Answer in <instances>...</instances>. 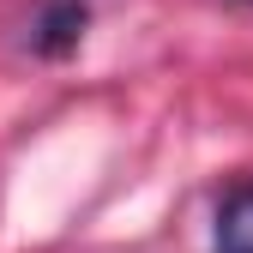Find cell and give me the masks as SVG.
Wrapping results in <instances>:
<instances>
[{
    "mask_svg": "<svg viewBox=\"0 0 253 253\" xmlns=\"http://www.w3.org/2000/svg\"><path fill=\"white\" fill-rule=\"evenodd\" d=\"M247 6H253V0H247Z\"/></svg>",
    "mask_w": 253,
    "mask_h": 253,
    "instance_id": "obj_3",
    "label": "cell"
},
{
    "mask_svg": "<svg viewBox=\"0 0 253 253\" xmlns=\"http://www.w3.org/2000/svg\"><path fill=\"white\" fill-rule=\"evenodd\" d=\"M217 253H253V181H235L217 199Z\"/></svg>",
    "mask_w": 253,
    "mask_h": 253,
    "instance_id": "obj_2",
    "label": "cell"
},
{
    "mask_svg": "<svg viewBox=\"0 0 253 253\" xmlns=\"http://www.w3.org/2000/svg\"><path fill=\"white\" fill-rule=\"evenodd\" d=\"M84 37V6L79 0H48V6L37 12V30H30V48H37L42 60H60L73 54Z\"/></svg>",
    "mask_w": 253,
    "mask_h": 253,
    "instance_id": "obj_1",
    "label": "cell"
}]
</instances>
